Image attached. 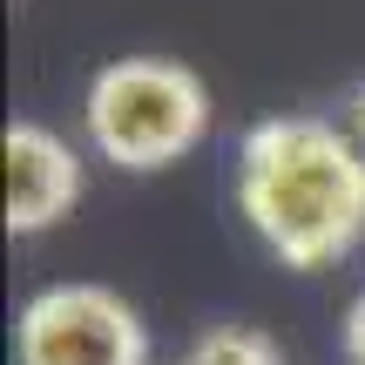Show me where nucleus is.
I'll return each mask as SVG.
<instances>
[{
  "label": "nucleus",
  "instance_id": "obj_5",
  "mask_svg": "<svg viewBox=\"0 0 365 365\" xmlns=\"http://www.w3.org/2000/svg\"><path fill=\"white\" fill-rule=\"evenodd\" d=\"M182 365H284V345L264 325H203L182 345Z\"/></svg>",
  "mask_w": 365,
  "mask_h": 365
},
{
  "label": "nucleus",
  "instance_id": "obj_2",
  "mask_svg": "<svg viewBox=\"0 0 365 365\" xmlns=\"http://www.w3.org/2000/svg\"><path fill=\"white\" fill-rule=\"evenodd\" d=\"M81 135L102 163L156 176L210 135V88L190 61H170V54L102 61L81 88Z\"/></svg>",
  "mask_w": 365,
  "mask_h": 365
},
{
  "label": "nucleus",
  "instance_id": "obj_3",
  "mask_svg": "<svg viewBox=\"0 0 365 365\" xmlns=\"http://www.w3.org/2000/svg\"><path fill=\"white\" fill-rule=\"evenodd\" d=\"M14 365H149V325L108 284H41L14 318Z\"/></svg>",
  "mask_w": 365,
  "mask_h": 365
},
{
  "label": "nucleus",
  "instance_id": "obj_1",
  "mask_svg": "<svg viewBox=\"0 0 365 365\" xmlns=\"http://www.w3.org/2000/svg\"><path fill=\"white\" fill-rule=\"evenodd\" d=\"M230 196L284 271H331L365 244V149L331 115L250 122Z\"/></svg>",
  "mask_w": 365,
  "mask_h": 365
},
{
  "label": "nucleus",
  "instance_id": "obj_6",
  "mask_svg": "<svg viewBox=\"0 0 365 365\" xmlns=\"http://www.w3.org/2000/svg\"><path fill=\"white\" fill-rule=\"evenodd\" d=\"M339 345H345V365H365V291L345 304V318H339Z\"/></svg>",
  "mask_w": 365,
  "mask_h": 365
},
{
  "label": "nucleus",
  "instance_id": "obj_4",
  "mask_svg": "<svg viewBox=\"0 0 365 365\" xmlns=\"http://www.w3.org/2000/svg\"><path fill=\"white\" fill-rule=\"evenodd\" d=\"M0 163H7V230L14 237H41L81 203L88 190V163L61 129L34 115H14L0 129Z\"/></svg>",
  "mask_w": 365,
  "mask_h": 365
},
{
  "label": "nucleus",
  "instance_id": "obj_7",
  "mask_svg": "<svg viewBox=\"0 0 365 365\" xmlns=\"http://www.w3.org/2000/svg\"><path fill=\"white\" fill-rule=\"evenodd\" d=\"M331 122H339V129L365 149V81H352V88L339 95V115H331Z\"/></svg>",
  "mask_w": 365,
  "mask_h": 365
}]
</instances>
